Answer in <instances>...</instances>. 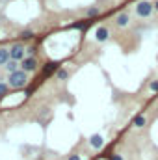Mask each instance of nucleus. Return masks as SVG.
I'll use <instances>...</instances> for the list:
<instances>
[{
	"label": "nucleus",
	"mask_w": 158,
	"mask_h": 160,
	"mask_svg": "<svg viewBox=\"0 0 158 160\" xmlns=\"http://www.w3.org/2000/svg\"><path fill=\"white\" fill-rule=\"evenodd\" d=\"M155 11V4L153 2H149V0H141V2H138L136 4V15L138 17H141V19H147V17H151V13Z\"/></svg>",
	"instance_id": "nucleus-1"
},
{
	"label": "nucleus",
	"mask_w": 158,
	"mask_h": 160,
	"mask_svg": "<svg viewBox=\"0 0 158 160\" xmlns=\"http://www.w3.org/2000/svg\"><path fill=\"white\" fill-rule=\"evenodd\" d=\"M9 86L11 88H24L26 86V82H28V77H26V73L24 71H17V73H11L9 75Z\"/></svg>",
	"instance_id": "nucleus-2"
},
{
	"label": "nucleus",
	"mask_w": 158,
	"mask_h": 160,
	"mask_svg": "<svg viewBox=\"0 0 158 160\" xmlns=\"http://www.w3.org/2000/svg\"><path fill=\"white\" fill-rule=\"evenodd\" d=\"M24 52H26V48L21 45V43H15V45H11L9 47V58L11 60H15V62H22L24 60Z\"/></svg>",
	"instance_id": "nucleus-3"
},
{
	"label": "nucleus",
	"mask_w": 158,
	"mask_h": 160,
	"mask_svg": "<svg viewBox=\"0 0 158 160\" xmlns=\"http://www.w3.org/2000/svg\"><path fill=\"white\" fill-rule=\"evenodd\" d=\"M36 69H37L36 58H24V60L21 62V71H24V73H34Z\"/></svg>",
	"instance_id": "nucleus-4"
},
{
	"label": "nucleus",
	"mask_w": 158,
	"mask_h": 160,
	"mask_svg": "<svg viewBox=\"0 0 158 160\" xmlns=\"http://www.w3.org/2000/svg\"><path fill=\"white\" fill-rule=\"evenodd\" d=\"M89 145H91L93 149H101V147L104 145V140H102V136H101V134H93V136L89 138Z\"/></svg>",
	"instance_id": "nucleus-5"
},
{
	"label": "nucleus",
	"mask_w": 158,
	"mask_h": 160,
	"mask_svg": "<svg viewBox=\"0 0 158 160\" xmlns=\"http://www.w3.org/2000/svg\"><path fill=\"white\" fill-rule=\"evenodd\" d=\"M116 24H117L119 28L128 26V24H130V17H128V13H119L117 17H116Z\"/></svg>",
	"instance_id": "nucleus-6"
},
{
	"label": "nucleus",
	"mask_w": 158,
	"mask_h": 160,
	"mask_svg": "<svg viewBox=\"0 0 158 160\" xmlns=\"http://www.w3.org/2000/svg\"><path fill=\"white\" fill-rule=\"evenodd\" d=\"M108 36H110V30H108L106 26H101V28H97V32H95L97 41H106L108 39Z\"/></svg>",
	"instance_id": "nucleus-7"
},
{
	"label": "nucleus",
	"mask_w": 158,
	"mask_h": 160,
	"mask_svg": "<svg viewBox=\"0 0 158 160\" xmlns=\"http://www.w3.org/2000/svg\"><path fill=\"white\" fill-rule=\"evenodd\" d=\"M132 123H134V127H136V128H143V127L147 125V118L140 114V116H136V118H134V121H132Z\"/></svg>",
	"instance_id": "nucleus-8"
},
{
	"label": "nucleus",
	"mask_w": 158,
	"mask_h": 160,
	"mask_svg": "<svg viewBox=\"0 0 158 160\" xmlns=\"http://www.w3.org/2000/svg\"><path fill=\"white\" fill-rule=\"evenodd\" d=\"M4 67H6V69H7V73H9V75H11V73H17V71H19V67H21V65H19V63H17V62H15V60H9V62H7V63H6V65H4Z\"/></svg>",
	"instance_id": "nucleus-9"
},
{
	"label": "nucleus",
	"mask_w": 158,
	"mask_h": 160,
	"mask_svg": "<svg viewBox=\"0 0 158 160\" xmlns=\"http://www.w3.org/2000/svg\"><path fill=\"white\" fill-rule=\"evenodd\" d=\"M9 60V48H0V65H6Z\"/></svg>",
	"instance_id": "nucleus-10"
},
{
	"label": "nucleus",
	"mask_w": 158,
	"mask_h": 160,
	"mask_svg": "<svg viewBox=\"0 0 158 160\" xmlns=\"http://www.w3.org/2000/svg\"><path fill=\"white\" fill-rule=\"evenodd\" d=\"M56 69H58V63H56V62H48V63L45 65L43 73H45V75H50V73H54Z\"/></svg>",
	"instance_id": "nucleus-11"
},
{
	"label": "nucleus",
	"mask_w": 158,
	"mask_h": 160,
	"mask_svg": "<svg viewBox=\"0 0 158 160\" xmlns=\"http://www.w3.org/2000/svg\"><path fill=\"white\" fill-rule=\"evenodd\" d=\"M86 15H87V17H97V15H99V8H97V6L87 8V9H86Z\"/></svg>",
	"instance_id": "nucleus-12"
},
{
	"label": "nucleus",
	"mask_w": 158,
	"mask_h": 160,
	"mask_svg": "<svg viewBox=\"0 0 158 160\" xmlns=\"http://www.w3.org/2000/svg\"><path fill=\"white\" fill-rule=\"evenodd\" d=\"M56 77L60 80H65L69 77V71H67V69H58V71H56Z\"/></svg>",
	"instance_id": "nucleus-13"
},
{
	"label": "nucleus",
	"mask_w": 158,
	"mask_h": 160,
	"mask_svg": "<svg viewBox=\"0 0 158 160\" xmlns=\"http://www.w3.org/2000/svg\"><path fill=\"white\" fill-rule=\"evenodd\" d=\"M21 38H22V39H32V38H34V32H32V30H22V32H21Z\"/></svg>",
	"instance_id": "nucleus-14"
},
{
	"label": "nucleus",
	"mask_w": 158,
	"mask_h": 160,
	"mask_svg": "<svg viewBox=\"0 0 158 160\" xmlns=\"http://www.w3.org/2000/svg\"><path fill=\"white\" fill-rule=\"evenodd\" d=\"M149 89H151V91H158V80H151Z\"/></svg>",
	"instance_id": "nucleus-15"
},
{
	"label": "nucleus",
	"mask_w": 158,
	"mask_h": 160,
	"mask_svg": "<svg viewBox=\"0 0 158 160\" xmlns=\"http://www.w3.org/2000/svg\"><path fill=\"white\" fill-rule=\"evenodd\" d=\"M6 93H7V84H2L0 82V97H4Z\"/></svg>",
	"instance_id": "nucleus-16"
},
{
	"label": "nucleus",
	"mask_w": 158,
	"mask_h": 160,
	"mask_svg": "<svg viewBox=\"0 0 158 160\" xmlns=\"http://www.w3.org/2000/svg\"><path fill=\"white\" fill-rule=\"evenodd\" d=\"M26 52L30 54V58H34V54L37 52V48H36V47H28V48H26Z\"/></svg>",
	"instance_id": "nucleus-17"
},
{
	"label": "nucleus",
	"mask_w": 158,
	"mask_h": 160,
	"mask_svg": "<svg viewBox=\"0 0 158 160\" xmlns=\"http://www.w3.org/2000/svg\"><path fill=\"white\" fill-rule=\"evenodd\" d=\"M108 160H125V158H123L121 155H110V157H108Z\"/></svg>",
	"instance_id": "nucleus-18"
},
{
	"label": "nucleus",
	"mask_w": 158,
	"mask_h": 160,
	"mask_svg": "<svg viewBox=\"0 0 158 160\" xmlns=\"http://www.w3.org/2000/svg\"><path fill=\"white\" fill-rule=\"evenodd\" d=\"M69 160H80V157H78V155H71V157H69Z\"/></svg>",
	"instance_id": "nucleus-19"
},
{
	"label": "nucleus",
	"mask_w": 158,
	"mask_h": 160,
	"mask_svg": "<svg viewBox=\"0 0 158 160\" xmlns=\"http://www.w3.org/2000/svg\"><path fill=\"white\" fill-rule=\"evenodd\" d=\"M155 9H156V11H158V0H156V2H155Z\"/></svg>",
	"instance_id": "nucleus-20"
}]
</instances>
